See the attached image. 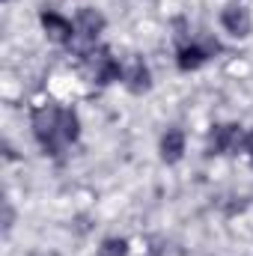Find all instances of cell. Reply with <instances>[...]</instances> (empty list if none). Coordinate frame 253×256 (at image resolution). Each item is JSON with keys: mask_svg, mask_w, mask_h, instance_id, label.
<instances>
[{"mask_svg": "<svg viewBox=\"0 0 253 256\" xmlns=\"http://www.w3.org/2000/svg\"><path fill=\"white\" fill-rule=\"evenodd\" d=\"M122 80H126V86L131 90V92H146L149 90V68H146V63L140 60V57H131L128 60V66L122 68Z\"/></svg>", "mask_w": 253, "mask_h": 256, "instance_id": "obj_7", "label": "cell"}, {"mask_svg": "<svg viewBox=\"0 0 253 256\" xmlns=\"http://www.w3.org/2000/svg\"><path fill=\"white\" fill-rule=\"evenodd\" d=\"M78 134H80L78 114L66 108V110H63V140H66V143H74V140H78Z\"/></svg>", "mask_w": 253, "mask_h": 256, "instance_id": "obj_10", "label": "cell"}, {"mask_svg": "<svg viewBox=\"0 0 253 256\" xmlns=\"http://www.w3.org/2000/svg\"><path fill=\"white\" fill-rule=\"evenodd\" d=\"M102 30H104V15H102L98 9L84 6V9L78 12V18H74V36H80L84 42H92Z\"/></svg>", "mask_w": 253, "mask_h": 256, "instance_id": "obj_3", "label": "cell"}, {"mask_svg": "<svg viewBox=\"0 0 253 256\" xmlns=\"http://www.w3.org/2000/svg\"><path fill=\"white\" fill-rule=\"evenodd\" d=\"M218 51V42H206V45H185V48H179V68L182 72H194V68H200V66L206 63L212 54Z\"/></svg>", "mask_w": 253, "mask_h": 256, "instance_id": "obj_4", "label": "cell"}, {"mask_svg": "<svg viewBox=\"0 0 253 256\" xmlns=\"http://www.w3.org/2000/svg\"><path fill=\"white\" fill-rule=\"evenodd\" d=\"M244 152L250 155V161H253V131L248 134V137H244Z\"/></svg>", "mask_w": 253, "mask_h": 256, "instance_id": "obj_12", "label": "cell"}, {"mask_svg": "<svg viewBox=\"0 0 253 256\" xmlns=\"http://www.w3.org/2000/svg\"><path fill=\"white\" fill-rule=\"evenodd\" d=\"M39 21H42V27H45V33H48V39H54V42H72V39H74V24L66 21L63 15H57V12H42Z\"/></svg>", "mask_w": 253, "mask_h": 256, "instance_id": "obj_6", "label": "cell"}, {"mask_svg": "<svg viewBox=\"0 0 253 256\" xmlns=\"http://www.w3.org/2000/svg\"><path fill=\"white\" fill-rule=\"evenodd\" d=\"M92 74H96L98 84H110V80L122 78V66L116 63L108 51H98V54H92Z\"/></svg>", "mask_w": 253, "mask_h": 256, "instance_id": "obj_8", "label": "cell"}, {"mask_svg": "<svg viewBox=\"0 0 253 256\" xmlns=\"http://www.w3.org/2000/svg\"><path fill=\"white\" fill-rule=\"evenodd\" d=\"M242 143V128L236 122H224L208 131V155H224Z\"/></svg>", "mask_w": 253, "mask_h": 256, "instance_id": "obj_2", "label": "cell"}, {"mask_svg": "<svg viewBox=\"0 0 253 256\" xmlns=\"http://www.w3.org/2000/svg\"><path fill=\"white\" fill-rule=\"evenodd\" d=\"M98 256H128V242L126 238H104Z\"/></svg>", "mask_w": 253, "mask_h": 256, "instance_id": "obj_11", "label": "cell"}, {"mask_svg": "<svg viewBox=\"0 0 253 256\" xmlns=\"http://www.w3.org/2000/svg\"><path fill=\"white\" fill-rule=\"evenodd\" d=\"M220 24L226 27V33H232L238 39L250 36V12L244 6H226L224 15H220Z\"/></svg>", "mask_w": 253, "mask_h": 256, "instance_id": "obj_5", "label": "cell"}, {"mask_svg": "<svg viewBox=\"0 0 253 256\" xmlns=\"http://www.w3.org/2000/svg\"><path fill=\"white\" fill-rule=\"evenodd\" d=\"M185 155V134L179 128H170L164 137H161V158L167 164H176L179 158Z\"/></svg>", "mask_w": 253, "mask_h": 256, "instance_id": "obj_9", "label": "cell"}, {"mask_svg": "<svg viewBox=\"0 0 253 256\" xmlns=\"http://www.w3.org/2000/svg\"><path fill=\"white\" fill-rule=\"evenodd\" d=\"M33 131H36V140L42 143V149L48 155H57L60 152V143L63 140V110L54 108V104H45L33 114Z\"/></svg>", "mask_w": 253, "mask_h": 256, "instance_id": "obj_1", "label": "cell"}]
</instances>
